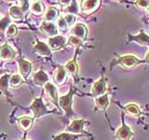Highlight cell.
I'll use <instances>...</instances> for the list:
<instances>
[{"instance_id": "4316f807", "label": "cell", "mask_w": 149, "mask_h": 140, "mask_svg": "<svg viewBox=\"0 0 149 140\" xmlns=\"http://www.w3.org/2000/svg\"><path fill=\"white\" fill-rule=\"evenodd\" d=\"M9 24H10V18L8 16L0 20V36H2L4 34V32L8 29Z\"/></svg>"}, {"instance_id": "d590c367", "label": "cell", "mask_w": 149, "mask_h": 140, "mask_svg": "<svg viewBox=\"0 0 149 140\" xmlns=\"http://www.w3.org/2000/svg\"><path fill=\"white\" fill-rule=\"evenodd\" d=\"M4 73V71H3V70H1V69H0V75H2Z\"/></svg>"}, {"instance_id": "d4e9b609", "label": "cell", "mask_w": 149, "mask_h": 140, "mask_svg": "<svg viewBox=\"0 0 149 140\" xmlns=\"http://www.w3.org/2000/svg\"><path fill=\"white\" fill-rule=\"evenodd\" d=\"M77 135L70 133H62L54 136L53 140H77Z\"/></svg>"}, {"instance_id": "5bb4252c", "label": "cell", "mask_w": 149, "mask_h": 140, "mask_svg": "<svg viewBox=\"0 0 149 140\" xmlns=\"http://www.w3.org/2000/svg\"><path fill=\"white\" fill-rule=\"evenodd\" d=\"M66 77H67V72H66V70H65L64 66H63V65H59L57 71H56L55 77H54L55 82L57 83L58 85H61V84H63L65 81Z\"/></svg>"}, {"instance_id": "9a60e30c", "label": "cell", "mask_w": 149, "mask_h": 140, "mask_svg": "<svg viewBox=\"0 0 149 140\" xmlns=\"http://www.w3.org/2000/svg\"><path fill=\"white\" fill-rule=\"evenodd\" d=\"M34 50L41 56H49L51 54L49 45H47L46 43H43V42H40V41L37 42L35 45Z\"/></svg>"}, {"instance_id": "44dd1931", "label": "cell", "mask_w": 149, "mask_h": 140, "mask_svg": "<svg viewBox=\"0 0 149 140\" xmlns=\"http://www.w3.org/2000/svg\"><path fill=\"white\" fill-rule=\"evenodd\" d=\"M59 16V11L58 9L54 8V7H50L48 8L46 14H45V19H46V22H52L54 21L57 20V18Z\"/></svg>"}, {"instance_id": "e575fe53", "label": "cell", "mask_w": 149, "mask_h": 140, "mask_svg": "<svg viewBox=\"0 0 149 140\" xmlns=\"http://www.w3.org/2000/svg\"><path fill=\"white\" fill-rule=\"evenodd\" d=\"M143 62H144V63H147V64H149V51L147 52V54L146 55V59L143 60Z\"/></svg>"}, {"instance_id": "836d02e7", "label": "cell", "mask_w": 149, "mask_h": 140, "mask_svg": "<svg viewBox=\"0 0 149 140\" xmlns=\"http://www.w3.org/2000/svg\"><path fill=\"white\" fill-rule=\"evenodd\" d=\"M136 5L141 8H147L149 7V0H140L136 2Z\"/></svg>"}, {"instance_id": "8fae6325", "label": "cell", "mask_w": 149, "mask_h": 140, "mask_svg": "<svg viewBox=\"0 0 149 140\" xmlns=\"http://www.w3.org/2000/svg\"><path fill=\"white\" fill-rule=\"evenodd\" d=\"M15 57V51L8 44L0 46V58L3 60H12Z\"/></svg>"}, {"instance_id": "e0dca14e", "label": "cell", "mask_w": 149, "mask_h": 140, "mask_svg": "<svg viewBox=\"0 0 149 140\" xmlns=\"http://www.w3.org/2000/svg\"><path fill=\"white\" fill-rule=\"evenodd\" d=\"M34 81L36 85L38 86H43L49 81V77L44 71H38L34 75Z\"/></svg>"}, {"instance_id": "8992f818", "label": "cell", "mask_w": 149, "mask_h": 140, "mask_svg": "<svg viewBox=\"0 0 149 140\" xmlns=\"http://www.w3.org/2000/svg\"><path fill=\"white\" fill-rule=\"evenodd\" d=\"M116 136L118 140H130L133 136V132L124 121H122L121 126L116 130Z\"/></svg>"}, {"instance_id": "7c38bea8", "label": "cell", "mask_w": 149, "mask_h": 140, "mask_svg": "<svg viewBox=\"0 0 149 140\" xmlns=\"http://www.w3.org/2000/svg\"><path fill=\"white\" fill-rule=\"evenodd\" d=\"M45 90H46V92L47 94H48V96L51 99V101H52L55 105L58 106V92H57V89H56V87L53 85L52 83L50 82H48L45 84Z\"/></svg>"}, {"instance_id": "4fadbf2b", "label": "cell", "mask_w": 149, "mask_h": 140, "mask_svg": "<svg viewBox=\"0 0 149 140\" xmlns=\"http://www.w3.org/2000/svg\"><path fill=\"white\" fill-rule=\"evenodd\" d=\"M41 30L44 31L47 35L52 36H56L58 34V28L53 22H43L41 24Z\"/></svg>"}, {"instance_id": "6da1fadb", "label": "cell", "mask_w": 149, "mask_h": 140, "mask_svg": "<svg viewBox=\"0 0 149 140\" xmlns=\"http://www.w3.org/2000/svg\"><path fill=\"white\" fill-rule=\"evenodd\" d=\"M143 63V61L138 59L136 56L133 54H125L116 57L114 61H112L110 64V69H113L116 65H120L124 68H133L136 66L137 64Z\"/></svg>"}, {"instance_id": "7a4b0ae2", "label": "cell", "mask_w": 149, "mask_h": 140, "mask_svg": "<svg viewBox=\"0 0 149 140\" xmlns=\"http://www.w3.org/2000/svg\"><path fill=\"white\" fill-rule=\"evenodd\" d=\"M73 95H74V89L71 88L66 95L61 96L58 100V105L65 111V114H66L67 117H71L74 114V112L72 110Z\"/></svg>"}, {"instance_id": "9c48e42d", "label": "cell", "mask_w": 149, "mask_h": 140, "mask_svg": "<svg viewBox=\"0 0 149 140\" xmlns=\"http://www.w3.org/2000/svg\"><path fill=\"white\" fill-rule=\"evenodd\" d=\"M100 5L99 0H85V1H82L81 4V11L85 14H91L93 11H95L98 8Z\"/></svg>"}, {"instance_id": "ffe728a7", "label": "cell", "mask_w": 149, "mask_h": 140, "mask_svg": "<svg viewBox=\"0 0 149 140\" xmlns=\"http://www.w3.org/2000/svg\"><path fill=\"white\" fill-rule=\"evenodd\" d=\"M64 68L66 70V72L69 73L71 76H77V71H78V66H77V64L76 61V57L72 59L71 61H69V62L65 64Z\"/></svg>"}, {"instance_id": "8d00e7d4", "label": "cell", "mask_w": 149, "mask_h": 140, "mask_svg": "<svg viewBox=\"0 0 149 140\" xmlns=\"http://www.w3.org/2000/svg\"><path fill=\"white\" fill-rule=\"evenodd\" d=\"M147 14H148V16H149V7L147 8Z\"/></svg>"}, {"instance_id": "cb8c5ba5", "label": "cell", "mask_w": 149, "mask_h": 140, "mask_svg": "<svg viewBox=\"0 0 149 140\" xmlns=\"http://www.w3.org/2000/svg\"><path fill=\"white\" fill-rule=\"evenodd\" d=\"M22 82H23L22 78L18 74L12 75V76L10 77V78H9V86L12 87V88L19 87Z\"/></svg>"}, {"instance_id": "f546056e", "label": "cell", "mask_w": 149, "mask_h": 140, "mask_svg": "<svg viewBox=\"0 0 149 140\" xmlns=\"http://www.w3.org/2000/svg\"><path fill=\"white\" fill-rule=\"evenodd\" d=\"M66 11L71 14V15H74V14H77L78 12V5L76 1H71V4H69V6L66 8Z\"/></svg>"}, {"instance_id": "f1b7e54d", "label": "cell", "mask_w": 149, "mask_h": 140, "mask_svg": "<svg viewBox=\"0 0 149 140\" xmlns=\"http://www.w3.org/2000/svg\"><path fill=\"white\" fill-rule=\"evenodd\" d=\"M32 11L35 14H42L44 11V7L41 2L36 1L32 4Z\"/></svg>"}, {"instance_id": "3957f363", "label": "cell", "mask_w": 149, "mask_h": 140, "mask_svg": "<svg viewBox=\"0 0 149 140\" xmlns=\"http://www.w3.org/2000/svg\"><path fill=\"white\" fill-rule=\"evenodd\" d=\"M30 107H31V109L34 111L35 118H39V117L43 116L44 114H46L47 112H48L47 107L43 103V100H42L40 97L36 98V99L33 101Z\"/></svg>"}, {"instance_id": "277c9868", "label": "cell", "mask_w": 149, "mask_h": 140, "mask_svg": "<svg viewBox=\"0 0 149 140\" xmlns=\"http://www.w3.org/2000/svg\"><path fill=\"white\" fill-rule=\"evenodd\" d=\"M105 91H106L105 78L104 77H102L93 84V86L91 88V95L95 98L99 97L101 95H104Z\"/></svg>"}, {"instance_id": "7402d4cb", "label": "cell", "mask_w": 149, "mask_h": 140, "mask_svg": "<svg viewBox=\"0 0 149 140\" xmlns=\"http://www.w3.org/2000/svg\"><path fill=\"white\" fill-rule=\"evenodd\" d=\"M18 121L20 127L24 131L29 130L33 125V119L29 118V117H22V118L19 119Z\"/></svg>"}, {"instance_id": "4dcf8cb0", "label": "cell", "mask_w": 149, "mask_h": 140, "mask_svg": "<svg viewBox=\"0 0 149 140\" xmlns=\"http://www.w3.org/2000/svg\"><path fill=\"white\" fill-rule=\"evenodd\" d=\"M58 28L61 30V31H63V32H65L67 29H68V25H67V23L66 22H65L64 20V18H60L58 19Z\"/></svg>"}, {"instance_id": "30bf717a", "label": "cell", "mask_w": 149, "mask_h": 140, "mask_svg": "<svg viewBox=\"0 0 149 140\" xmlns=\"http://www.w3.org/2000/svg\"><path fill=\"white\" fill-rule=\"evenodd\" d=\"M84 123H85V120H74L71 123V124L67 127V132L73 133V134L83 133Z\"/></svg>"}, {"instance_id": "ba28073f", "label": "cell", "mask_w": 149, "mask_h": 140, "mask_svg": "<svg viewBox=\"0 0 149 140\" xmlns=\"http://www.w3.org/2000/svg\"><path fill=\"white\" fill-rule=\"evenodd\" d=\"M71 33L74 36H77V38L81 39L82 41L86 39L88 35V29L86 25L82 22H77L74 25V27L71 29Z\"/></svg>"}, {"instance_id": "1f68e13d", "label": "cell", "mask_w": 149, "mask_h": 140, "mask_svg": "<svg viewBox=\"0 0 149 140\" xmlns=\"http://www.w3.org/2000/svg\"><path fill=\"white\" fill-rule=\"evenodd\" d=\"M6 34L8 37H12L17 34V27L15 24H10L6 30Z\"/></svg>"}, {"instance_id": "ac0fdd59", "label": "cell", "mask_w": 149, "mask_h": 140, "mask_svg": "<svg viewBox=\"0 0 149 140\" xmlns=\"http://www.w3.org/2000/svg\"><path fill=\"white\" fill-rule=\"evenodd\" d=\"M95 104L97 106V107L99 109L102 110H104L107 108L109 104V97L107 93H104V95H101L99 97H96L95 98Z\"/></svg>"}, {"instance_id": "d6a6232c", "label": "cell", "mask_w": 149, "mask_h": 140, "mask_svg": "<svg viewBox=\"0 0 149 140\" xmlns=\"http://www.w3.org/2000/svg\"><path fill=\"white\" fill-rule=\"evenodd\" d=\"M64 20H65V22H66L67 25L69 27V26H72L73 24H74V22H76V17H74V15L67 14V15L64 17Z\"/></svg>"}, {"instance_id": "d6986e66", "label": "cell", "mask_w": 149, "mask_h": 140, "mask_svg": "<svg viewBox=\"0 0 149 140\" xmlns=\"http://www.w3.org/2000/svg\"><path fill=\"white\" fill-rule=\"evenodd\" d=\"M19 66H20V72L22 77H27L28 75L30 74L32 65L28 61L23 60V59L19 60Z\"/></svg>"}, {"instance_id": "2e32d148", "label": "cell", "mask_w": 149, "mask_h": 140, "mask_svg": "<svg viewBox=\"0 0 149 140\" xmlns=\"http://www.w3.org/2000/svg\"><path fill=\"white\" fill-rule=\"evenodd\" d=\"M124 110L127 114L132 117H139L141 115L142 111L140 106L136 104H128L124 106Z\"/></svg>"}, {"instance_id": "5b68a950", "label": "cell", "mask_w": 149, "mask_h": 140, "mask_svg": "<svg viewBox=\"0 0 149 140\" xmlns=\"http://www.w3.org/2000/svg\"><path fill=\"white\" fill-rule=\"evenodd\" d=\"M128 40L136 42L137 44H140L144 47H148L149 48V35H147L143 31H140L137 35L128 34Z\"/></svg>"}, {"instance_id": "603a6c76", "label": "cell", "mask_w": 149, "mask_h": 140, "mask_svg": "<svg viewBox=\"0 0 149 140\" xmlns=\"http://www.w3.org/2000/svg\"><path fill=\"white\" fill-rule=\"evenodd\" d=\"M9 14L10 17L14 20H22L23 18V11L21 8H19L17 6H13L9 9Z\"/></svg>"}, {"instance_id": "83f0119b", "label": "cell", "mask_w": 149, "mask_h": 140, "mask_svg": "<svg viewBox=\"0 0 149 140\" xmlns=\"http://www.w3.org/2000/svg\"><path fill=\"white\" fill-rule=\"evenodd\" d=\"M67 44L70 45V46H72V47H74V48H78V47H80V46L83 45V41L81 39L77 38V36H71L67 40Z\"/></svg>"}, {"instance_id": "484cf974", "label": "cell", "mask_w": 149, "mask_h": 140, "mask_svg": "<svg viewBox=\"0 0 149 140\" xmlns=\"http://www.w3.org/2000/svg\"><path fill=\"white\" fill-rule=\"evenodd\" d=\"M9 75L6 74L2 76V78H0V90L3 92H8V85H9Z\"/></svg>"}, {"instance_id": "52a82bcc", "label": "cell", "mask_w": 149, "mask_h": 140, "mask_svg": "<svg viewBox=\"0 0 149 140\" xmlns=\"http://www.w3.org/2000/svg\"><path fill=\"white\" fill-rule=\"evenodd\" d=\"M66 39H65L64 36H56L49 37V47L50 50H58L63 49V47L66 45Z\"/></svg>"}]
</instances>
